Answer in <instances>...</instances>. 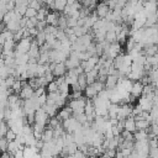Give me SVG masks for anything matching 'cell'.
Masks as SVG:
<instances>
[{
    "instance_id": "obj_1",
    "label": "cell",
    "mask_w": 158,
    "mask_h": 158,
    "mask_svg": "<svg viewBox=\"0 0 158 158\" xmlns=\"http://www.w3.org/2000/svg\"><path fill=\"white\" fill-rule=\"evenodd\" d=\"M85 99H86L85 96H81L80 99L69 100L68 106L72 109L73 115H79V114H83L84 112V109H85V105H86V100Z\"/></svg>"
},
{
    "instance_id": "obj_2",
    "label": "cell",
    "mask_w": 158,
    "mask_h": 158,
    "mask_svg": "<svg viewBox=\"0 0 158 158\" xmlns=\"http://www.w3.org/2000/svg\"><path fill=\"white\" fill-rule=\"evenodd\" d=\"M32 40H33L32 37H26V38H22L20 42H17L15 51H16L17 53H21V54L28 53V51H30V48H31Z\"/></svg>"
},
{
    "instance_id": "obj_3",
    "label": "cell",
    "mask_w": 158,
    "mask_h": 158,
    "mask_svg": "<svg viewBox=\"0 0 158 158\" xmlns=\"http://www.w3.org/2000/svg\"><path fill=\"white\" fill-rule=\"evenodd\" d=\"M132 105L131 104H121L120 105V111L117 115V120L118 121H123L127 117L132 116Z\"/></svg>"
},
{
    "instance_id": "obj_4",
    "label": "cell",
    "mask_w": 158,
    "mask_h": 158,
    "mask_svg": "<svg viewBox=\"0 0 158 158\" xmlns=\"http://www.w3.org/2000/svg\"><path fill=\"white\" fill-rule=\"evenodd\" d=\"M49 121V116L43 111V109H38L35 114V123L41 125V126H47Z\"/></svg>"
},
{
    "instance_id": "obj_5",
    "label": "cell",
    "mask_w": 158,
    "mask_h": 158,
    "mask_svg": "<svg viewBox=\"0 0 158 158\" xmlns=\"http://www.w3.org/2000/svg\"><path fill=\"white\" fill-rule=\"evenodd\" d=\"M110 11H111V10H110V7L107 6L106 1L99 2V4L96 5V9H95V14L98 15L99 19H105Z\"/></svg>"
},
{
    "instance_id": "obj_6",
    "label": "cell",
    "mask_w": 158,
    "mask_h": 158,
    "mask_svg": "<svg viewBox=\"0 0 158 158\" xmlns=\"http://www.w3.org/2000/svg\"><path fill=\"white\" fill-rule=\"evenodd\" d=\"M33 94H35V90L27 84V85L22 86V90H21V93L19 94V98H20L21 100H30V99H32Z\"/></svg>"
},
{
    "instance_id": "obj_7",
    "label": "cell",
    "mask_w": 158,
    "mask_h": 158,
    "mask_svg": "<svg viewBox=\"0 0 158 158\" xmlns=\"http://www.w3.org/2000/svg\"><path fill=\"white\" fill-rule=\"evenodd\" d=\"M72 115H73L72 109H70L69 106H64L63 109H60V110L58 111L57 117H58V120H59L60 122H63V121H65V120L70 118V117H72Z\"/></svg>"
},
{
    "instance_id": "obj_8",
    "label": "cell",
    "mask_w": 158,
    "mask_h": 158,
    "mask_svg": "<svg viewBox=\"0 0 158 158\" xmlns=\"http://www.w3.org/2000/svg\"><path fill=\"white\" fill-rule=\"evenodd\" d=\"M135 120H136V128H137V131H147L149 128V126H151V122L144 120V118H142L141 116L135 117Z\"/></svg>"
},
{
    "instance_id": "obj_9",
    "label": "cell",
    "mask_w": 158,
    "mask_h": 158,
    "mask_svg": "<svg viewBox=\"0 0 158 158\" xmlns=\"http://www.w3.org/2000/svg\"><path fill=\"white\" fill-rule=\"evenodd\" d=\"M59 16H60V15H58L57 11H52V12H49V14L47 15V17H46V22H47V25L58 27V20H59Z\"/></svg>"
},
{
    "instance_id": "obj_10",
    "label": "cell",
    "mask_w": 158,
    "mask_h": 158,
    "mask_svg": "<svg viewBox=\"0 0 158 158\" xmlns=\"http://www.w3.org/2000/svg\"><path fill=\"white\" fill-rule=\"evenodd\" d=\"M143 85L141 81H135L133 85H132V89H131V95L133 98H141L142 96V93H143Z\"/></svg>"
},
{
    "instance_id": "obj_11",
    "label": "cell",
    "mask_w": 158,
    "mask_h": 158,
    "mask_svg": "<svg viewBox=\"0 0 158 158\" xmlns=\"http://www.w3.org/2000/svg\"><path fill=\"white\" fill-rule=\"evenodd\" d=\"M117 83H118V75H107V79L105 83V89L112 90L117 86Z\"/></svg>"
},
{
    "instance_id": "obj_12",
    "label": "cell",
    "mask_w": 158,
    "mask_h": 158,
    "mask_svg": "<svg viewBox=\"0 0 158 158\" xmlns=\"http://www.w3.org/2000/svg\"><path fill=\"white\" fill-rule=\"evenodd\" d=\"M41 139H42L44 143L52 142V141L54 139V131H53V128H51V127H48V126H47V127L44 128L43 133H42Z\"/></svg>"
},
{
    "instance_id": "obj_13",
    "label": "cell",
    "mask_w": 158,
    "mask_h": 158,
    "mask_svg": "<svg viewBox=\"0 0 158 158\" xmlns=\"http://www.w3.org/2000/svg\"><path fill=\"white\" fill-rule=\"evenodd\" d=\"M67 70H68V69H67V67H65L64 63H58L52 73H53L54 78H59V77H64V75L67 74Z\"/></svg>"
},
{
    "instance_id": "obj_14",
    "label": "cell",
    "mask_w": 158,
    "mask_h": 158,
    "mask_svg": "<svg viewBox=\"0 0 158 158\" xmlns=\"http://www.w3.org/2000/svg\"><path fill=\"white\" fill-rule=\"evenodd\" d=\"M125 130H126V131H128V132H131V133H135V132L137 131V128H136V120H135V117L130 116V117H127V118L125 120Z\"/></svg>"
},
{
    "instance_id": "obj_15",
    "label": "cell",
    "mask_w": 158,
    "mask_h": 158,
    "mask_svg": "<svg viewBox=\"0 0 158 158\" xmlns=\"http://www.w3.org/2000/svg\"><path fill=\"white\" fill-rule=\"evenodd\" d=\"M19 149H23V146H21L16 139L15 141H12V142H9V144H7V153L10 154V156H14Z\"/></svg>"
},
{
    "instance_id": "obj_16",
    "label": "cell",
    "mask_w": 158,
    "mask_h": 158,
    "mask_svg": "<svg viewBox=\"0 0 158 158\" xmlns=\"http://www.w3.org/2000/svg\"><path fill=\"white\" fill-rule=\"evenodd\" d=\"M99 78V70L98 69H93L91 72L86 73V81H88V85H91L93 83H95Z\"/></svg>"
},
{
    "instance_id": "obj_17",
    "label": "cell",
    "mask_w": 158,
    "mask_h": 158,
    "mask_svg": "<svg viewBox=\"0 0 158 158\" xmlns=\"http://www.w3.org/2000/svg\"><path fill=\"white\" fill-rule=\"evenodd\" d=\"M120 111V105L118 104H110L109 106V118H117Z\"/></svg>"
},
{
    "instance_id": "obj_18",
    "label": "cell",
    "mask_w": 158,
    "mask_h": 158,
    "mask_svg": "<svg viewBox=\"0 0 158 158\" xmlns=\"http://www.w3.org/2000/svg\"><path fill=\"white\" fill-rule=\"evenodd\" d=\"M84 96H85L86 99H89V100H93L94 98L98 96V91H96L91 85H88V86L85 88V90H84Z\"/></svg>"
},
{
    "instance_id": "obj_19",
    "label": "cell",
    "mask_w": 158,
    "mask_h": 158,
    "mask_svg": "<svg viewBox=\"0 0 158 158\" xmlns=\"http://www.w3.org/2000/svg\"><path fill=\"white\" fill-rule=\"evenodd\" d=\"M135 142L136 141H147L148 139V131H136L133 133Z\"/></svg>"
},
{
    "instance_id": "obj_20",
    "label": "cell",
    "mask_w": 158,
    "mask_h": 158,
    "mask_svg": "<svg viewBox=\"0 0 158 158\" xmlns=\"http://www.w3.org/2000/svg\"><path fill=\"white\" fill-rule=\"evenodd\" d=\"M20 28H21L20 27V21H10L9 23H6V30L11 31L12 33L17 32Z\"/></svg>"
},
{
    "instance_id": "obj_21",
    "label": "cell",
    "mask_w": 158,
    "mask_h": 158,
    "mask_svg": "<svg viewBox=\"0 0 158 158\" xmlns=\"http://www.w3.org/2000/svg\"><path fill=\"white\" fill-rule=\"evenodd\" d=\"M65 6H67V1L65 0H56L54 1V11H64V9H65Z\"/></svg>"
},
{
    "instance_id": "obj_22",
    "label": "cell",
    "mask_w": 158,
    "mask_h": 158,
    "mask_svg": "<svg viewBox=\"0 0 158 158\" xmlns=\"http://www.w3.org/2000/svg\"><path fill=\"white\" fill-rule=\"evenodd\" d=\"M11 89H12L14 94L19 95V94L21 93V90H22V83H21V80H20V79H16V80H15V83L12 84Z\"/></svg>"
},
{
    "instance_id": "obj_23",
    "label": "cell",
    "mask_w": 158,
    "mask_h": 158,
    "mask_svg": "<svg viewBox=\"0 0 158 158\" xmlns=\"http://www.w3.org/2000/svg\"><path fill=\"white\" fill-rule=\"evenodd\" d=\"M35 41L37 42V44H38L40 47L43 46V44L46 43V33H44V31H43V32H38L37 36H36V38H35Z\"/></svg>"
},
{
    "instance_id": "obj_24",
    "label": "cell",
    "mask_w": 158,
    "mask_h": 158,
    "mask_svg": "<svg viewBox=\"0 0 158 158\" xmlns=\"http://www.w3.org/2000/svg\"><path fill=\"white\" fill-rule=\"evenodd\" d=\"M47 93L48 94H51V93H58V84L56 83V80H53V81H51L48 85H47Z\"/></svg>"
},
{
    "instance_id": "obj_25",
    "label": "cell",
    "mask_w": 158,
    "mask_h": 158,
    "mask_svg": "<svg viewBox=\"0 0 158 158\" xmlns=\"http://www.w3.org/2000/svg\"><path fill=\"white\" fill-rule=\"evenodd\" d=\"M7 131H9V126H7V123H6L5 121L0 122V138H5Z\"/></svg>"
},
{
    "instance_id": "obj_26",
    "label": "cell",
    "mask_w": 158,
    "mask_h": 158,
    "mask_svg": "<svg viewBox=\"0 0 158 158\" xmlns=\"http://www.w3.org/2000/svg\"><path fill=\"white\" fill-rule=\"evenodd\" d=\"M91 86L98 91V94L105 89V84H104V83H101V81H99V80H96L95 83H93V84H91Z\"/></svg>"
},
{
    "instance_id": "obj_27",
    "label": "cell",
    "mask_w": 158,
    "mask_h": 158,
    "mask_svg": "<svg viewBox=\"0 0 158 158\" xmlns=\"http://www.w3.org/2000/svg\"><path fill=\"white\" fill-rule=\"evenodd\" d=\"M37 12H38V11H36V10H33V9H31V7H27V10H26V12H25V17H26V19H33V17L37 16Z\"/></svg>"
},
{
    "instance_id": "obj_28",
    "label": "cell",
    "mask_w": 158,
    "mask_h": 158,
    "mask_svg": "<svg viewBox=\"0 0 158 158\" xmlns=\"http://www.w3.org/2000/svg\"><path fill=\"white\" fill-rule=\"evenodd\" d=\"M16 137H17V135H16L12 130H10V128H9V131L6 132V136H5L6 141H7V142H12V141H15V139H16Z\"/></svg>"
},
{
    "instance_id": "obj_29",
    "label": "cell",
    "mask_w": 158,
    "mask_h": 158,
    "mask_svg": "<svg viewBox=\"0 0 158 158\" xmlns=\"http://www.w3.org/2000/svg\"><path fill=\"white\" fill-rule=\"evenodd\" d=\"M42 6H43V2H41V1H30V5H28V7L36 10V11H38Z\"/></svg>"
},
{
    "instance_id": "obj_30",
    "label": "cell",
    "mask_w": 158,
    "mask_h": 158,
    "mask_svg": "<svg viewBox=\"0 0 158 158\" xmlns=\"http://www.w3.org/2000/svg\"><path fill=\"white\" fill-rule=\"evenodd\" d=\"M7 144H9V142L6 141V138H0V151L2 153L7 151Z\"/></svg>"
},
{
    "instance_id": "obj_31",
    "label": "cell",
    "mask_w": 158,
    "mask_h": 158,
    "mask_svg": "<svg viewBox=\"0 0 158 158\" xmlns=\"http://www.w3.org/2000/svg\"><path fill=\"white\" fill-rule=\"evenodd\" d=\"M48 158H58V157H54V156H51V157H48Z\"/></svg>"
},
{
    "instance_id": "obj_32",
    "label": "cell",
    "mask_w": 158,
    "mask_h": 158,
    "mask_svg": "<svg viewBox=\"0 0 158 158\" xmlns=\"http://www.w3.org/2000/svg\"><path fill=\"white\" fill-rule=\"evenodd\" d=\"M85 158H98V157H88V156H86Z\"/></svg>"
},
{
    "instance_id": "obj_33",
    "label": "cell",
    "mask_w": 158,
    "mask_h": 158,
    "mask_svg": "<svg viewBox=\"0 0 158 158\" xmlns=\"http://www.w3.org/2000/svg\"><path fill=\"white\" fill-rule=\"evenodd\" d=\"M156 123H157V125H158V120H157V121H156Z\"/></svg>"
},
{
    "instance_id": "obj_34",
    "label": "cell",
    "mask_w": 158,
    "mask_h": 158,
    "mask_svg": "<svg viewBox=\"0 0 158 158\" xmlns=\"http://www.w3.org/2000/svg\"><path fill=\"white\" fill-rule=\"evenodd\" d=\"M10 158H15V157H14V156H11V157H10Z\"/></svg>"
},
{
    "instance_id": "obj_35",
    "label": "cell",
    "mask_w": 158,
    "mask_h": 158,
    "mask_svg": "<svg viewBox=\"0 0 158 158\" xmlns=\"http://www.w3.org/2000/svg\"><path fill=\"white\" fill-rule=\"evenodd\" d=\"M157 137H158V135H157Z\"/></svg>"
}]
</instances>
